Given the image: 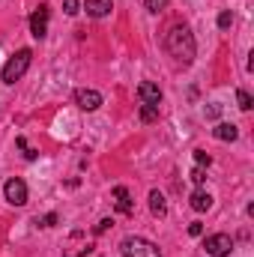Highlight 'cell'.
Here are the masks:
<instances>
[{"label":"cell","mask_w":254,"mask_h":257,"mask_svg":"<svg viewBox=\"0 0 254 257\" xmlns=\"http://www.w3.org/2000/svg\"><path fill=\"white\" fill-rule=\"evenodd\" d=\"M203 248L212 257H227L233 251V239H230V233H212V236H206Z\"/></svg>","instance_id":"4"},{"label":"cell","mask_w":254,"mask_h":257,"mask_svg":"<svg viewBox=\"0 0 254 257\" xmlns=\"http://www.w3.org/2000/svg\"><path fill=\"white\" fill-rule=\"evenodd\" d=\"M203 180H206V171L197 165V168L191 171V183H194V186H203Z\"/></svg>","instance_id":"18"},{"label":"cell","mask_w":254,"mask_h":257,"mask_svg":"<svg viewBox=\"0 0 254 257\" xmlns=\"http://www.w3.org/2000/svg\"><path fill=\"white\" fill-rule=\"evenodd\" d=\"M144 6H147V12L156 15V12H162V9L168 6V0H144Z\"/></svg>","instance_id":"16"},{"label":"cell","mask_w":254,"mask_h":257,"mask_svg":"<svg viewBox=\"0 0 254 257\" xmlns=\"http://www.w3.org/2000/svg\"><path fill=\"white\" fill-rule=\"evenodd\" d=\"M36 224H39V227H54V224H57V212H48V215H42Z\"/></svg>","instance_id":"19"},{"label":"cell","mask_w":254,"mask_h":257,"mask_svg":"<svg viewBox=\"0 0 254 257\" xmlns=\"http://www.w3.org/2000/svg\"><path fill=\"white\" fill-rule=\"evenodd\" d=\"M218 114H221V108H218V105H209V108H206V117H212V120H215Z\"/></svg>","instance_id":"25"},{"label":"cell","mask_w":254,"mask_h":257,"mask_svg":"<svg viewBox=\"0 0 254 257\" xmlns=\"http://www.w3.org/2000/svg\"><path fill=\"white\" fill-rule=\"evenodd\" d=\"M194 162H197V165L203 168V165H209L212 159H209V153H203V150H194Z\"/></svg>","instance_id":"21"},{"label":"cell","mask_w":254,"mask_h":257,"mask_svg":"<svg viewBox=\"0 0 254 257\" xmlns=\"http://www.w3.org/2000/svg\"><path fill=\"white\" fill-rule=\"evenodd\" d=\"M189 203H191V209H194V212H206V209L212 206V194L203 192V189H197V192L189 197Z\"/></svg>","instance_id":"10"},{"label":"cell","mask_w":254,"mask_h":257,"mask_svg":"<svg viewBox=\"0 0 254 257\" xmlns=\"http://www.w3.org/2000/svg\"><path fill=\"white\" fill-rule=\"evenodd\" d=\"M141 120L144 123H156L159 120V105H141Z\"/></svg>","instance_id":"14"},{"label":"cell","mask_w":254,"mask_h":257,"mask_svg":"<svg viewBox=\"0 0 254 257\" xmlns=\"http://www.w3.org/2000/svg\"><path fill=\"white\" fill-rule=\"evenodd\" d=\"M236 102H239V108H242V111H251V105H254V99L245 93V90H236Z\"/></svg>","instance_id":"15"},{"label":"cell","mask_w":254,"mask_h":257,"mask_svg":"<svg viewBox=\"0 0 254 257\" xmlns=\"http://www.w3.org/2000/svg\"><path fill=\"white\" fill-rule=\"evenodd\" d=\"M165 48L171 57H177L180 63H191L194 54H197V45H194V36H191L189 27H174L165 39Z\"/></svg>","instance_id":"1"},{"label":"cell","mask_w":254,"mask_h":257,"mask_svg":"<svg viewBox=\"0 0 254 257\" xmlns=\"http://www.w3.org/2000/svg\"><path fill=\"white\" fill-rule=\"evenodd\" d=\"M212 135H215L218 141H236V138H239V128L233 126V123H218V126L212 128Z\"/></svg>","instance_id":"13"},{"label":"cell","mask_w":254,"mask_h":257,"mask_svg":"<svg viewBox=\"0 0 254 257\" xmlns=\"http://www.w3.org/2000/svg\"><path fill=\"white\" fill-rule=\"evenodd\" d=\"M18 147H21V150H24V156H27V159H36V150H30V147H27V141H24V138H18Z\"/></svg>","instance_id":"22"},{"label":"cell","mask_w":254,"mask_h":257,"mask_svg":"<svg viewBox=\"0 0 254 257\" xmlns=\"http://www.w3.org/2000/svg\"><path fill=\"white\" fill-rule=\"evenodd\" d=\"M230 24H233V15H230V9H224V12L218 15V27H221V30H227Z\"/></svg>","instance_id":"17"},{"label":"cell","mask_w":254,"mask_h":257,"mask_svg":"<svg viewBox=\"0 0 254 257\" xmlns=\"http://www.w3.org/2000/svg\"><path fill=\"white\" fill-rule=\"evenodd\" d=\"M84 9H87V15H93V18H105V15H111L114 3H111V0H87Z\"/></svg>","instance_id":"9"},{"label":"cell","mask_w":254,"mask_h":257,"mask_svg":"<svg viewBox=\"0 0 254 257\" xmlns=\"http://www.w3.org/2000/svg\"><path fill=\"white\" fill-rule=\"evenodd\" d=\"M48 15H51V9H48L45 3L30 15V33H33L36 39H45V33H48Z\"/></svg>","instance_id":"6"},{"label":"cell","mask_w":254,"mask_h":257,"mask_svg":"<svg viewBox=\"0 0 254 257\" xmlns=\"http://www.w3.org/2000/svg\"><path fill=\"white\" fill-rule=\"evenodd\" d=\"M114 197H117V209H120L123 215H132V194H129L126 186H117V189H114Z\"/></svg>","instance_id":"12"},{"label":"cell","mask_w":254,"mask_h":257,"mask_svg":"<svg viewBox=\"0 0 254 257\" xmlns=\"http://www.w3.org/2000/svg\"><path fill=\"white\" fill-rule=\"evenodd\" d=\"M108 227H114V218H102V221L96 224V233H105Z\"/></svg>","instance_id":"23"},{"label":"cell","mask_w":254,"mask_h":257,"mask_svg":"<svg viewBox=\"0 0 254 257\" xmlns=\"http://www.w3.org/2000/svg\"><path fill=\"white\" fill-rule=\"evenodd\" d=\"M3 197H6L12 206H24V203H27V186H24V180H18V177L6 180V186H3Z\"/></svg>","instance_id":"5"},{"label":"cell","mask_w":254,"mask_h":257,"mask_svg":"<svg viewBox=\"0 0 254 257\" xmlns=\"http://www.w3.org/2000/svg\"><path fill=\"white\" fill-rule=\"evenodd\" d=\"M75 105H78L81 111H96V108L102 105V93L81 87V90H75Z\"/></svg>","instance_id":"7"},{"label":"cell","mask_w":254,"mask_h":257,"mask_svg":"<svg viewBox=\"0 0 254 257\" xmlns=\"http://www.w3.org/2000/svg\"><path fill=\"white\" fill-rule=\"evenodd\" d=\"M30 60H33V51H30V48H21L15 57L6 60L3 72H0V81H3V84H15V81L30 69Z\"/></svg>","instance_id":"2"},{"label":"cell","mask_w":254,"mask_h":257,"mask_svg":"<svg viewBox=\"0 0 254 257\" xmlns=\"http://www.w3.org/2000/svg\"><path fill=\"white\" fill-rule=\"evenodd\" d=\"M63 12H66V15H78V12H81V3H78V0H66Z\"/></svg>","instance_id":"20"},{"label":"cell","mask_w":254,"mask_h":257,"mask_svg":"<svg viewBox=\"0 0 254 257\" xmlns=\"http://www.w3.org/2000/svg\"><path fill=\"white\" fill-rule=\"evenodd\" d=\"M200 233H203V224H200V221H191L189 224V236H200Z\"/></svg>","instance_id":"24"},{"label":"cell","mask_w":254,"mask_h":257,"mask_svg":"<svg viewBox=\"0 0 254 257\" xmlns=\"http://www.w3.org/2000/svg\"><path fill=\"white\" fill-rule=\"evenodd\" d=\"M138 96H141L144 105H159V102H162V90H159V84H153V81H141Z\"/></svg>","instance_id":"8"},{"label":"cell","mask_w":254,"mask_h":257,"mask_svg":"<svg viewBox=\"0 0 254 257\" xmlns=\"http://www.w3.org/2000/svg\"><path fill=\"white\" fill-rule=\"evenodd\" d=\"M150 212H153V215H159V218H165V215H168L165 194L159 192V189H153V192H150Z\"/></svg>","instance_id":"11"},{"label":"cell","mask_w":254,"mask_h":257,"mask_svg":"<svg viewBox=\"0 0 254 257\" xmlns=\"http://www.w3.org/2000/svg\"><path fill=\"white\" fill-rule=\"evenodd\" d=\"M120 254L123 257H162V251H159L156 242H150L144 236H126L120 242Z\"/></svg>","instance_id":"3"}]
</instances>
